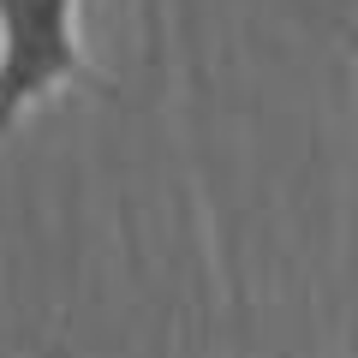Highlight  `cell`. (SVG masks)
<instances>
[{"mask_svg": "<svg viewBox=\"0 0 358 358\" xmlns=\"http://www.w3.org/2000/svg\"><path fill=\"white\" fill-rule=\"evenodd\" d=\"M72 84L108 96L78 42V0H0V138Z\"/></svg>", "mask_w": 358, "mask_h": 358, "instance_id": "cell-1", "label": "cell"}, {"mask_svg": "<svg viewBox=\"0 0 358 358\" xmlns=\"http://www.w3.org/2000/svg\"><path fill=\"white\" fill-rule=\"evenodd\" d=\"M352 60H358V36H352Z\"/></svg>", "mask_w": 358, "mask_h": 358, "instance_id": "cell-2", "label": "cell"}]
</instances>
